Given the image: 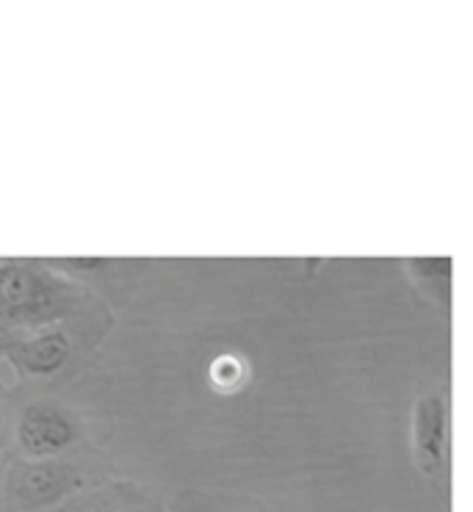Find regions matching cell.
<instances>
[{"label":"cell","mask_w":473,"mask_h":512,"mask_svg":"<svg viewBox=\"0 0 473 512\" xmlns=\"http://www.w3.org/2000/svg\"><path fill=\"white\" fill-rule=\"evenodd\" d=\"M61 288L25 263H0V327L39 324L61 313Z\"/></svg>","instance_id":"1"},{"label":"cell","mask_w":473,"mask_h":512,"mask_svg":"<svg viewBox=\"0 0 473 512\" xmlns=\"http://www.w3.org/2000/svg\"><path fill=\"white\" fill-rule=\"evenodd\" d=\"M81 485V474L59 460H28L14 465L9 477V493L17 507L39 510L56 501L67 499L72 490Z\"/></svg>","instance_id":"2"},{"label":"cell","mask_w":473,"mask_h":512,"mask_svg":"<svg viewBox=\"0 0 473 512\" xmlns=\"http://www.w3.org/2000/svg\"><path fill=\"white\" fill-rule=\"evenodd\" d=\"M78 429L67 410L50 402H34L23 410L17 424V443L31 460H53L72 441Z\"/></svg>","instance_id":"3"},{"label":"cell","mask_w":473,"mask_h":512,"mask_svg":"<svg viewBox=\"0 0 473 512\" xmlns=\"http://www.w3.org/2000/svg\"><path fill=\"white\" fill-rule=\"evenodd\" d=\"M446 449V402L438 393H424L415 405L413 452L421 474L432 477L443 465Z\"/></svg>","instance_id":"4"},{"label":"cell","mask_w":473,"mask_h":512,"mask_svg":"<svg viewBox=\"0 0 473 512\" xmlns=\"http://www.w3.org/2000/svg\"><path fill=\"white\" fill-rule=\"evenodd\" d=\"M70 349L72 346L67 335L59 333V330H50V333H42L31 341L17 344L9 355L20 369L31 371V374H53L67 363Z\"/></svg>","instance_id":"5"},{"label":"cell","mask_w":473,"mask_h":512,"mask_svg":"<svg viewBox=\"0 0 473 512\" xmlns=\"http://www.w3.org/2000/svg\"><path fill=\"white\" fill-rule=\"evenodd\" d=\"M59 266L67 272H95V269H103L106 261L103 258H64L59 261Z\"/></svg>","instance_id":"6"},{"label":"cell","mask_w":473,"mask_h":512,"mask_svg":"<svg viewBox=\"0 0 473 512\" xmlns=\"http://www.w3.org/2000/svg\"><path fill=\"white\" fill-rule=\"evenodd\" d=\"M67 512H114V507H108V504H97V501L92 499V501H78V504H72V507H67Z\"/></svg>","instance_id":"7"},{"label":"cell","mask_w":473,"mask_h":512,"mask_svg":"<svg viewBox=\"0 0 473 512\" xmlns=\"http://www.w3.org/2000/svg\"><path fill=\"white\" fill-rule=\"evenodd\" d=\"M0 429H3V413H0Z\"/></svg>","instance_id":"8"}]
</instances>
